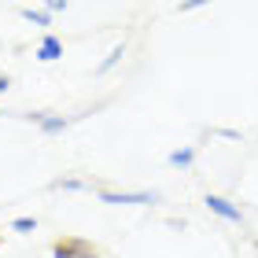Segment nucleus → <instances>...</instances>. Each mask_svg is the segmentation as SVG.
Here are the masks:
<instances>
[{
	"label": "nucleus",
	"instance_id": "9d476101",
	"mask_svg": "<svg viewBox=\"0 0 258 258\" xmlns=\"http://www.w3.org/2000/svg\"><path fill=\"white\" fill-rule=\"evenodd\" d=\"M52 188H63V192H81V188H85V181H78V177H67V181H55Z\"/></svg>",
	"mask_w": 258,
	"mask_h": 258
},
{
	"label": "nucleus",
	"instance_id": "1a4fd4ad",
	"mask_svg": "<svg viewBox=\"0 0 258 258\" xmlns=\"http://www.w3.org/2000/svg\"><path fill=\"white\" fill-rule=\"evenodd\" d=\"M11 229H15V232H37V218H15Z\"/></svg>",
	"mask_w": 258,
	"mask_h": 258
},
{
	"label": "nucleus",
	"instance_id": "6e6552de",
	"mask_svg": "<svg viewBox=\"0 0 258 258\" xmlns=\"http://www.w3.org/2000/svg\"><path fill=\"white\" fill-rule=\"evenodd\" d=\"M22 19L33 22V26H48V22H52L48 11H33V8H22Z\"/></svg>",
	"mask_w": 258,
	"mask_h": 258
},
{
	"label": "nucleus",
	"instance_id": "f257e3e1",
	"mask_svg": "<svg viewBox=\"0 0 258 258\" xmlns=\"http://www.w3.org/2000/svg\"><path fill=\"white\" fill-rule=\"evenodd\" d=\"M100 203H111V207H148V203H159V192H100Z\"/></svg>",
	"mask_w": 258,
	"mask_h": 258
},
{
	"label": "nucleus",
	"instance_id": "39448f33",
	"mask_svg": "<svg viewBox=\"0 0 258 258\" xmlns=\"http://www.w3.org/2000/svg\"><path fill=\"white\" fill-rule=\"evenodd\" d=\"M196 162V151L192 148H177V151H170V166L173 170H188Z\"/></svg>",
	"mask_w": 258,
	"mask_h": 258
},
{
	"label": "nucleus",
	"instance_id": "ddd939ff",
	"mask_svg": "<svg viewBox=\"0 0 258 258\" xmlns=\"http://www.w3.org/2000/svg\"><path fill=\"white\" fill-rule=\"evenodd\" d=\"M8 85H11V81H8V74H0V92H8Z\"/></svg>",
	"mask_w": 258,
	"mask_h": 258
},
{
	"label": "nucleus",
	"instance_id": "f8f14e48",
	"mask_svg": "<svg viewBox=\"0 0 258 258\" xmlns=\"http://www.w3.org/2000/svg\"><path fill=\"white\" fill-rule=\"evenodd\" d=\"M214 133H218V137H225V140H240L236 129H214Z\"/></svg>",
	"mask_w": 258,
	"mask_h": 258
},
{
	"label": "nucleus",
	"instance_id": "423d86ee",
	"mask_svg": "<svg viewBox=\"0 0 258 258\" xmlns=\"http://www.w3.org/2000/svg\"><path fill=\"white\" fill-rule=\"evenodd\" d=\"M63 129H67V118H59V114H44V122H41V133L55 137V133H63Z\"/></svg>",
	"mask_w": 258,
	"mask_h": 258
},
{
	"label": "nucleus",
	"instance_id": "f03ea898",
	"mask_svg": "<svg viewBox=\"0 0 258 258\" xmlns=\"http://www.w3.org/2000/svg\"><path fill=\"white\" fill-rule=\"evenodd\" d=\"M52 258H96V251L85 240H59L52 247Z\"/></svg>",
	"mask_w": 258,
	"mask_h": 258
},
{
	"label": "nucleus",
	"instance_id": "7ed1b4c3",
	"mask_svg": "<svg viewBox=\"0 0 258 258\" xmlns=\"http://www.w3.org/2000/svg\"><path fill=\"white\" fill-rule=\"evenodd\" d=\"M203 203L210 207V214H218V218H225V221H236V225L243 221V214H240V207H236V203H229L225 196H207Z\"/></svg>",
	"mask_w": 258,
	"mask_h": 258
},
{
	"label": "nucleus",
	"instance_id": "0eeeda50",
	"mask_svg": "<svg viewBox=\"0 0 258 258\" xmlns=\"http://www.w3.org/2000/svg\"><path fill=\"white\" fill-rule=\"evenodd\" d=\"M122 55H125V48H122V44H118V48H111V55H107V59H103V63L96 67V74H111V70L122 63Z\"/></svg>",
	"mask_w": 258,
	"mask_h": 258
},
{
	"label": "nucleus",
	"instance_id": "20e7f679",
	"mask_svg": "<svg viewBox=\"0 0 258 258\" xmlns=\"http://www.w3.org/2000/svg\"><path fill=\"white\" fill-rule=\"evenodd\" d=\"M33 55H37L41 63H55V59L63 55V41L55 37V33H44V37H41V44H37V52H33Z\"/></svg>",
	"mask_w": 258,
	"mask_h": 258
},
{
	"label": "nucleus",
	"instance_id": "9b49d317",
	"mask_svg": "<svg viewBox=\"0 0 258 258\" xmlns=\"http://www.w3.org/2000/svg\"><path fill=\"white\" fill-rule=\"evenodd\" d=\"M67 8H70L67 0H48V15H63Z\"/></svg>",
	"mask_w": 258,
	"mask_h": 258
}]
</instances>
